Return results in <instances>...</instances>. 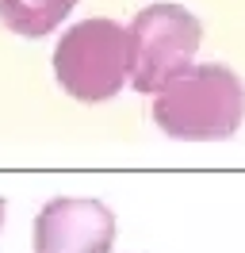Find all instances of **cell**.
Listing matches in <instances>:
<instances>
[{"mask_svg": "<svg viewBox=\"0 0 245 253\" xmlns=\"http://www.w3.org/2000/svg\"><path fill=\"white\" fill-rule=\"evenodd\" d=\"M115 211L100 200L58 196L35 215V253H111Z\"/></svg>", "mask_w": 245, "mask_h": 253, "instance_id": "cell-4", "label": "cell"}, {"mask_svg": "<svg viewBox=\"0 0 245 253\" xmlns=\"http://www.w3.org/2000/svg\"><path fill=\"white\" fill-rule=\"evenodd\" d=\"M0 226H4V200H0Z\"/></svg>", "mask_w": 245, "mask_h": 253, "instance_id": "cell-6", "label": "cell"}, {"mask_svg": "<svg viewBox=\"0 0 245 253\" xmlns=\"http://www.w3.org/2000/svg\"><path fill=\"white\" fill-rule=\"evenodd\" d=\"M73 8L77 0H0V23L12 35L42 39L54 27H61Z\"/></svg>", "mask_w": 245, "mask_h": 253, "instance_id": "cell-5", "label": "cell"}, {"mask_svg": "<svg viewBox=\"0 0 245 253\" xmlns=\"http://www.w3.org/2000/svg\"><path fill=\"white\" fill-rule=\"evenodd\" d=\"M54 77L73 100L100 104L130 81V42L115 19H81L54 46Z\"/></svg>", "mask_w": 245, "mask_h": 253, "instance_id": "cell-2", "label": "cell"}, {"mask_svg": "<svg viewBox=\"0 0 245 253\" xmlns=\"http://www.w3.org/2000/svg\"><path fill=\"white\" fill-rule=\"evenodd\" d=\"M126 42H130V84L146 96H157L165 84H172L196 65L203 27L184 4H150L130 19Z\"/></svg>", "mask_w": 245, "mask_h": 253, "instance_id": "cell-3", "label": "cell"}, {"mask_svg": "<svg viewBox=\"0 0 245 253\" xmlns=\"http://www.w3.org/2000/svg\"><path fill=\"white\" fill-rule=\"evenodd\" d=\"M245 119V84L218 62H199L153 96V123L176 142H222Z\"/></svg>", "mask_w": 245, "mask_h": 253, "instance_id": "cell-1", "label": "cell"}]
</instances>
